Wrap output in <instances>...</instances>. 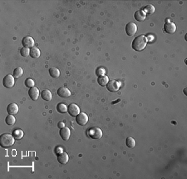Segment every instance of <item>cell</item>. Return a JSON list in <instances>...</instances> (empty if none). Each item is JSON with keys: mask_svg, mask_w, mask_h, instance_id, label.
<instances>
[{"mask_svg": "<svg viewBox=\"0 0 187 179\" xmlns=\"http://www.w3.org/2000/svg\"><path fill=\"white\" fill-rule=\"evenodd\" d=\"M146 44H147L146 37H145L144 35H140L134 38V40L132 41L131 47L135 51L140 52V51H142L146 48Z\"/></svg>", "mask_w": 187, "mask_h": 179, "instance_id": "obj_1", "label": "cell"}, {"mask_svg": "<svg viewBox=\"0 0 187 179\" xmlns=\"http://www.w3.org/2000/svg\"><path fill=\"white\" fill-rule=\"evenodd\" d=\"M14 137L9 133H3L0 136V145L3 148L11 147L14 144Z\"/></svg>", "mask_w": 187, "mask_h": 179, "instance_id": "obj_2", "label": "cell"}, {"mask_svg": "<svg viewBox=\"0 0 187 179\" xmlns=\"http://www.w3.org/2000/svg\"><path fill=\"white\" fill-rule=\"evenodd\" d=\"M121 87V83L118 81L116 80H111L108 82V83L106 84V87H107V90L110 91V92H117Z\"/></svg>", "mask_w": 187, "mask_h": 179, "instance_id": "obj_3", "label": "cell"}, {"mask_svg": "<svg viewBox=\"0 0 187 179\" xmlns=\"http://www.w3.org/2000/svg\"><path fill=\"white\" fill-rule=\"evenodd\" d=\"M14 77L12 76L11 74H8L6 75L4 78H3V86L7 87V88H11L12 87L14 86V83H15V81H14Z\"/></svg>", "mask_w": 187, "mask_h": 179, "instance_id": "obj_4", "label": "cell"}, {"mask_svg": "<svg viewBox=\"0 0 187 179\" xmlns=\"http://www.w3.org/2000/svg\"><path fill=\"white\" fill-rule=\"evenodd\" d=\"M88 122V116L85 112H80L77 117H76V123L78 125L84 126Z\"/></svg>", "mask_w": 187, "mask_h": 179, "instance_id": "obj_5", "label": "cell"}, {"mask_svg": "<svg viewBox=\"0 0 187 179\" xmlns=\"http://www.w3.org/2000/svg\"><path fill=\"white\" fill-rule=\"evenodd\" d=\"M68 112L72 117H77L80 113V108L74 103H71L68 106Z\"/></svg>", "mask_w": 187, "mask_h": 179, "instance_id": "obj_6", "label": "cell"}, {"mask_svg": "<svg viewBox=\"0 0 187 179\" xmlns=\"http://www.w3.org/2000/svg\"><path fill=\"white\" fill-rule=\"evenodd\" d=\"M89 135L93 139H99L102 137V131L99 128H92L89 131Z\"/></svg>", "mask_w": 187, "mask_h": 179, "instance_id": "obj_7", "label": "cell"}, {"mask_svg": "<svg viewBox=\"0 0 187 179\" xmlns=\"http://www.w3.org/2000/svg\"><path fill=\"white\" fill-rule=\"evenodd\" d=\"M137 31V27L134 23H129L126 26V33L128 36H133Z\"/></svg>", "mask_w": 187, "mask_h": 179, "instance_id": "obj_8", "label": "cell"}, {"mask_svg": "<svg viewBox=\"0 0 187 179\" xmlns=\"http://www.w3.org/2000/svg\"><path fill=\"white\" fill-rule=\"evenodd\" d=\"M22 44L24 46V48H33L34 46V39L30 36H26L22 40Z\"/></svg>", "mask_w": 187, "mask_h": 179, "instance_id": "obj_9", "label": "cell"}, {"mask_svg": "<svg viewBox=\"0 0 187 179\" xmlns=\"http://www.w3.org/2000/svg\"><path fill=\"white\" fill-rule=\"evenodd\" d=\"M164 30L167 33H174L176 30V26L172 22H166L164 25Z\"/></svg>", "mask_w": 187, "mask_h": 179, "instance_id": "obj_10", "label": "cell"}, {"mask_svg": "<svg viewBox=\"0 0 187 179\" xmlns=\"http://www.w3.org/2000/svg\"><path fill=\"white\" fill-rule=\"evenodd\" d=\"M28 95L30 97V99L33 101L37 100L39 97V90L36 87H32L29 90H28Z\"/></svg>", "mask_w": 187, "mask_h": 179, "instance_id": "obj_11", "label": "cell"}, {"mask_svg": "<svg viewBox=\"0 0 187 179\" xmlns=\"http://www.w3.org/2000/svg\"><path fill=\"white\" fill-rule=\"evenodd\" d=\"M7 112L10 115H15L19 112V106L16 103H10L7 107Z\"/></svg>", "mask_w": 187, "mask_h": 179, "instance_id": "obj_12", "label": "cell"}, {"mask_svg": "<svg viewBox=\"0 0 187 179\" xmlns=\"http://www.w3.org/2000/svg\"><path fill=\"white\" fill-rule=\"evenodd\" d=\"M70 135H71V131H70L68 128L64 127V128H61V130H60V136L64 141H68L69 137H70Z\"/></svg>", "mask_w": 187, "mask_h": 179, "instance_id": "obj_13", "label": "cell"}, {"mask_svg": "<svg viewBox=\"0 0 187 179\" xmlns=\"http://www.w3.org/2000/svg\"><path fill=\"white\" fill-rule=\"evenodd\" d=\"M57 95L61 98H68L71 96V92L66 87H60L57 90Z\"/></svg>", "mask_w": 187, "mask_h": 179, "instance_id": "obj_14", "label": "cell"}, {"mask_svg": "<svg viewBox=\"0 0 187 179\" xmlns=\"http://www.w3.org/2000/svg\"><path fill=\"white\" fill-rule=\"evenodd\" d=\"M68 160L69 157L68 153L62 152L61 153L57 154V161H58L59 163H61V164H66V163L68 162Z\"/></svg>", "mask_w": 187, "mask_h": 179, "instance_id": "obj_15", "label": "cell"}, {"mask_svg": "<svg viewBox=\"0 0 187 179\" xmlns=\"http://www.w3.org/2000/svg\"><path fill=\"white\" fill-rule=\"evenodd\" d=\"M134 18L137 21L141 22L146 19V13L142 10H137V12L134 13Z\"/></svg>", "mask_w": 187, "mask_h": 179, "instance_id": "obj_16", "label": "cell"}, {"mask_svg": "<svg viewBox=\"0 0 187 179\" xmlns=\"http://www.w3.org/2000/svg\"><path fill=\"white\" fill-rule=\"evenodd\" d=\"M41 97L42 99L45 100V101H51L52 99V93L50 92L49 90H43L41 92Z\"/></svg>", "mask_w": 187, "mask_h": 179, "instance_id": "obj_17", "label": "cell"}, {"mask_svg": "<svg viewBox=\"0 0 187 179\" xmlns=\"http://www.w3.org/2000/svg\"><path fill=\"white\" fill-rule=\"evenodd\" d=\"M97 82H98L99 85L104 87L106 86V84H107L108 82H109V79H108V77H107V76L103 75V76H100V77H98Z\"/></svg>", "mask_w": 187, "mask_h": 179, "instance_id": "obj_18", "label": "cell"}, {"mask_svg": "<svg viewBox=\"0 0 187 179\" xmlns=\"http://www.w3.org/2000/svg\"><path fill=\"white\" fill-rule=\"evenodd\" d=\"M12 135L14 137V138L16 140H20L23 137V130L21 129H16L12 132Z\"/></svg>", "mask_w": 187, "mask_h": 179, "instance_id": "obj_19", "label": "cell"}, {"mask_svg": "<svg viewBox=\"0 0 187 179\" xmlns=\"http://www.w3.org/2000/svg\"><path fill=\"white\" fill-rule=\"evenodd\" d=\"M40 54H41L40 50L38 49L37 48H36V47H33V48H32L31 49H30V56H31L32 58H37L40 56Z\"/></svg>", "mask_w": 187, "mask_h": 179, "instance_id": "obj_20", "label": "cell"}, {"mask_svg": "<svg viewBox=\"0 0 187 179\" xmlns=\"http://www.w3.org/2000/svg\"><path fill=\"white\" fill-rule=\"evenodd\" d=\"M49 74L52 78H58L60 76V71L57 68H50Z\"/></svg>", "mask_w": 187, "mask_h": 179, "instance_id": "obj_21", "label": "cell"}, {"mask_svg": "<svg viewBox=\"0 0 187 179\" xmlns=\"http://www.w3.org/2000/svg\"><path fill=\"white\" fill-rule=\"evenodd\" d=\"M143 12L145 13H147V14H152L155 12V7L151 4H148V5L145 6V8H143Z\"/></svg>", "mask_w": 187, "mask_h": 179, "instance_id": "obj_22", "label": "cell"}, {"mask_svg": "<svg viewBox=\"0 0 187 179\" xmlns=\"http://www.w3.org/2000/svg\"><path fill=\"white\" fill-rule=\"evenodd\" d=\"M126 146H127L128 148H134L135 145H136V141H135V139H134L133 137H128L126 138Z\"/></svg>", "mask_w": 187, "mask_h": 179, "instance_id": "obj_23", "label": "cell"}, {"mask_svg": "<svg viewBox=\"0 0 187 179\" xmlns=\"http://www.w3.org/2000/svg\"><path fill=\"white\" fill-rule=\"evenodd\" d=\"M57 110L60 113H65L68 112V107L64 103H58L57 105Z\"/></svg>", "mask_w": 187, "mask_h": 179, "instance_id": "obj_24", "label": "cell"}, {"mask_svg": "<svg viewBox=\"0 0 187 179\" xmlns=\"http://www.w3.org/2000/svg\"><path fill=\"white\" fill-rule=\"evenodd\" d=\"M23 74V68H22L18 67V68H16L13 70V77H14L15 78H19Z\"/></svg>", "mask_w": 187, "mask_h": 179, "instance_id": "obj_25", "label": "cell"}, {"mask_svg": "<svg viewBox=\"0 0 187 179\" xmlns=\"http://www.w3.org/2000/svg\"><path fill=\"white\" fill-rule=\"evenodd\" d=\"M15 121H16L15 117H13V115H10V114L8 115L6 118H5V123L8 125H13L15 123Z\"/></svg>", "mask_w": 187, "mask_h": 179, "instance_id": "obj_26", "label": "cell"}, {"mask_svg": "<svg viewBox=\"0 0 187 179\" xmlns=\"http://www.w3.org/2000/svg\"><path fill=\"white\" fill-rule=\"evenodd\" d=\"M20 54L23 57H28L30 55V49H28V48H23L20 50Z\"/></svg>", "mask_w": 187, "mask_h": 179, "instance_id": "obj_27", "label": "cell"}, {"mask_svg": "<svg viewBox=\"0 0 187 179\" xmlns=\"http://www.w3.org/2000/svg\"><path fill=\"white\" fill-rule=\"evenodd\" d=\"M34 81L31 79V78H27L26 80H25V85L26 87H34Z\"/></svg>", "mask_w": 187, "mask_h": 179, "instance_id": "obj_28", "label": "cell"}, {"mask_svg": "<svg viewBox=\"0 0 187 179\" xmlns=\"http://www.w3.org/2000/svg\"><path fill=\"white\" fill-rule=\"evenodd\" d=\"M106 73V71H105V69L103 68H98L97 69V71H96V74L100 77V76H103L104 74Z\"/></svg>", "mask_w": 187, "mask_h": 179, "instance_id": "obj_29", "label": "cell"}, {"mask_svg": "<svg viewBox=\"0 0 187 179\" xmlns=\"http://www.w3.org/2000/svg\"><path fill=\"white\" fill-rule=\"evenodd\" d=\"M55 153H56V154H59V153H62V148H60V147L57 148L56 150H55Z\"/></svg>", "mask_w": 187, "mask_h": 179, "instance_id": "obj_30", "label": "cell"}, {"mask_svg": "<svg viewBox=\"0 0 187 179\" xmlns=\"http://www.w3.org/2000/svg\"><path fill=\"white\" fill-rule=\"evenodd\" d=\"M58 128L61 129V128H64V123H62V122H60L59 123H58Z\"/></svg>", "mask_w": 187, "mask_h": 179, "instance_id": "obj_31", "label": "cell"}]
</instances>
